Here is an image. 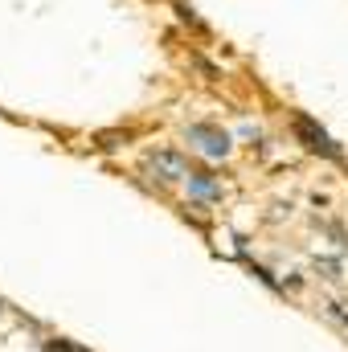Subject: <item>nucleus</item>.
Masks as SVG:
<instances>
[{"label":"nucleus","instance_id":"nucleus-1","mask_svg":"<svg viewBox=\"0 0 348 352\" xmlns=\"http://www.w3.org/2000/svg\"><path fill=\"white\" fill-rule=\"evenodd\" d=\"M184 135H188V144H193L201 156H209V160L230 156V135H226L221 127H213V123H193Z\"/></svg>","mask_w":348,"mask_h":352},{"label":"nucleus","instance_id":"nucleus-2","mask_svg":"<svg viewBox=\"0 0 348 352\" xmlns=\"http://www.w3.org/2000/svg\"><path fill=\"white\" fill-rule=\"evenodd\" d=\"M148 164L156 168V176H160V180H168V184H173V180H184V176H188L184 160H180L176 152H152V156H148Z\"/></svg>","mask_w":348,"mask_h":352},{"label":"nucleus","instance_id":"nucleus-3","mask_svg":"<svg viewBox=\"0 0 348 352\" xmlns=\"http://www.w3.org/2000/svg\"><path fill=\"white\" fill-rule=\"evenodd\" d=\"M295 131H299V135L307 140V148H312V152H324V156H336V148H332V140H328V135H324V131H320V127H316L312 119H295Z\"/></svg>","mask_w":348,"mask_h":352},{"label":"nucleus","instance_id":"nucleus-4","mask_svg":"<svg viewBox=\"0 0 348 352\" xmlns=\"http://www.w3.org/2000/svg\"><path fill=\"white\" fill-rule=\"evenodd\" d=\"M188 197H197V201H217V197H221V184L209 180V173H188Z\"/></svg>","mask_w":348,"mask_h":352},{"label":"nucleus","instance_id":"nucleus-5","mask_svg":"<svg viewBox=\"0 0 348 352\" xmlns=\"http://www.w3.org/2000/svg\"><path fill=\"white\" fill-rule=\"evenodd\" d=\"M41 352H78V349H74L70 340H45V349Z\"/></svg>","mask_w":348,"mask_h":352}]
</instances>
